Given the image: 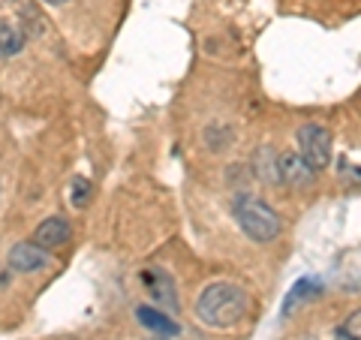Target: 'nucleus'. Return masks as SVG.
Listing matches in <instances>:
<instances>
[{
	"mask_svg": "<svg viewBox=\"0 0 361 340\" xmlns=\"http://www.w3.org/2000/svg\"><path fill=\"white\" fill-rule=\"evenodd\" d=\"M247 292L232 283H211L196 298V316L211 328H232L247 316Z\"/></svg>",
	"mask_w": 361,
	"mask_h": 340,
	"instance_id": "1",
	"label": "nucleus"
},
{
	"mask_svg": "<svg viewBox=\"0 0 361 340\" xmlns=\"http://www.w3.org/2000/svg\"><path fill=\"white\" fill-rule=\"evenodd\" d=\"M232 214H235V220H238V226L244 229V235L253 238V241H259V244L274 241V238L280 235V229H283L277 211L271 205H265L262 199H253V196H238L235 199Z\"/></svg>",
	"mask_w": 361,
	"mask_h": 340,
	"instance_id": "2",
	"label": "nucleus"
},
{
	"mask_svg": "<svg viewBox=\"0 0 361 340\" xmlns=\"http://www.w3.org/2000/svg\"><path fill=\"white\" fill-rule=\"evenodd\" d=\"M298 148H301V160L313 172H319L331 160V133L325 127H316V123H307V127L298 130Z\"/></svg>",
	"mask_w": 361,
	"mask_h": 340,
	"instance_id": "3",
	"label": "nucleus"
},
{
	"mask_svg": "<svg viewBox=\"0 0 361 340\" xmlns=\"http://www.w3.org/2000/svg\"><path fill=\"white\" fill-rule=\"evenodd\" d=\"M49 265V250L42 247L30 244V241H21L9 250V268L13 271H21V274H30V271H42Z\"/></svg>",
	"mask_w": 361,
	"mask_h": 340,
	"instance_id": "4",
	"label": "nucleus"
},
{
	"mask_svg": "<svg viewBox=\"0 0 361 340\" xmlns=\"http://www.w3.org/2000/svg\"><path fill=\"white\" fill-rule=\"evenodd\" d=\"M70 223H66L63 217H49V220H42L37 226V232H33V244L42 247V250H54V247H61L70 241Z\"/></svg>",
	"mask_w": 361,
	"mask_h": 340,
	"instance_id": "5",
	"label": "nucleus"
},
{
	"mask_svg": "<svg viewBox=\"0 0 361 340\" xmlns=\"http://www.w3.org/2000/svg\"><path fill=\"white\" fill-rule=\"evenodd\" d=\"M145 283H148L151 298L157 301V308H169L178 310V296H175V280L166 274V271H145Z\"/></svg>",
	"mask_w": 361,
	"mask_h": 340,
	"instance_id": "6",
	"label": "nucleus"
},
{
	"mask_svg": "<svg viewBox=\"0 0 361 340\" xmlns=\"http://www.w3.org/2000/svg\"><path fill=\"white\" fill-rule=\"evenodd\" d=\"M277 172H280V181H286L289 187H304V184H310L313 181V169L304 163L298 154H283L280 157Z\"/></svg>",
	"mask_w": 361,
	"mask_h": 340,
	"instance_id": "7",
	"label": "nucleus"
},
{
	"mask_svg": "<svg viewBox=\"0 0 361 340\" xmlns=\"http://www.w3.org/2000/svg\"><path fill=\"white\" fill-rule=\"evenodd\" d=\"M135 313H139V322H142L145 328H151V332H157L160 337H172V334L180 332V325H178L175 320H169L166 313L154 310V308H139Z\"/></svg>",
	"mask_w": 361,
	"mask_h": 340,
	"instance_id": "8",
	"label": "nucleus"
},
{
	"mask_svg": "<svg viewBox=\"0 0 361 340\" xmlns=\"http://www.w3.org/2000/svg\"><path fill=\"white\" fill-rule=\"evenodd\" d=\"M21 49H25V33H21V28L0 18V58H13Z\"/></svg>",
	"mask_w": 361,
	"mask_h": 340,
	"instance_id": "9",
	"label": "nucleus"
},
{
	"mask_svg": "<svg viewBox=\"0 0 361 340\" xmlns=\"http://www.w3.org/2000/svg\"><path fill=\"white\" fill-rule=\"evenodd\" d=\"M90 199V181L85 178H75V193H73V205L75 208H85V202Z\"/></svg>",
	"mask_w": 361,
	"mask_h": 340,
	"instance_id": "10",
	"label": "nucleus"
},
{
	"mask_svg": "<svg viewBox=\"0 0 361 340\" xmlns=\"http://www.w3.org/2000/svg\"><path fill=\"white\" fill-rule=\"evenodd\" d=\"M45 4H51V6H58V4H66V0H45Z\"/></svg>",
	"mask_w": 361,
	"mask_h": 340,
	"instance_id": "11",
	"label": "nucleus"
},
{
	"mask_svg": "<svg viewBox=\"0 0 361 340\" xmlns=\"http://www.w3.org/2000/svg\"><path fill=\"white\" fill-rule=\"evenodd\" d=\"M151 340H166V337H160V334H157V337H151Z\"/></svg>",
	"mask_w": 361,
	"mask_h": 340,
	"instance_id": "12",
	"label": "nucleus"
}]
</instances>
